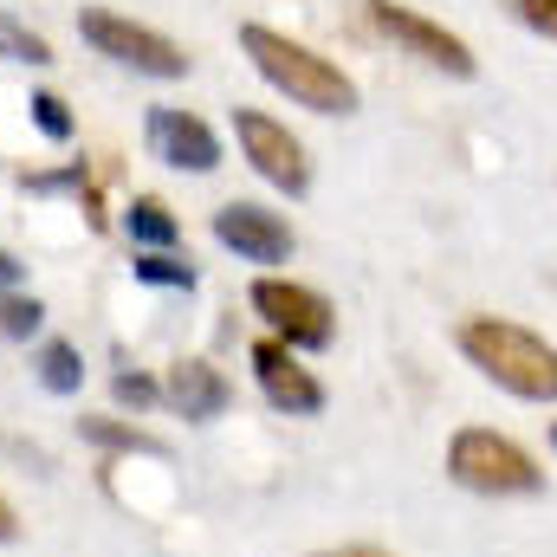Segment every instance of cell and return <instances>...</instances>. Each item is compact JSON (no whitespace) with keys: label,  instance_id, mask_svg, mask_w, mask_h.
<instances>
[{"label":"cell","instance_id":"cell-1","mask_svg":"<svg viewBox=\"0 0 557 557\" xmlns=\"http://www.w3.org/2000/svg\"><path fill=\"white\" fill-rule=\"evenodd\" d=\"M240 52L253 59V72L273 85L278 98H292L298 111H318V117H350V111H357V85H350V72L331 65L324 52H311V46H298V39L273 33V26L247 20V26H240Z\"/></svg>","mask_w":557,"mask_h":557},{"label":"cell","instance_id":"cell-2","mask_svg":"<svg viewBox=\"0 0 557 557\" xmlns=\"http://www.w3.org/2000/svg\"><path fill=\"white\" fill-rule=\"evenodd\" d=\"M454 344H460V357H467L480 376H493L499 389H512V396H525V403H557V350L539 331H525V324H512V318H467V324L454 331Z\"/></svg>","mask_w":557,"mask_h":557},{"label":"cell","instance_id":"cell-3","mask_svg":"<svg viewBox=\"0 0 557 557\" xmlns=\"http://www.w3.org/2000/svg\"><path fill=\"white\" fill-rule=\"evenodd\" d=\"M447 473H454L467 493H493V499H512V493H539V486H545L539 460H532L519 441L493 434V428H460L454 447H447Z\"/></svg>","mask_w":557,"mask_h":557},{"label":"cell","instance_id":"cell-4","mask_svg":"<svg viewBox=\"0 0 557 557\" xmlns=\"http://www.w3.org/2000/svg\"><path fill=\"white\" fill-rule=\"evenodd\" d=\"M78 33H85L91 52H104L111 65H124V72H137V78H188V52H182L169 33L137 26V20H124V13H111V7H85V13H78Z\"/></svg>","mask_w":557,"mask_h":557},{"label":"cell","instance_id":"cell-5","mask_svg":"<svg viewBox=\"0 0 557 557\" xmlns=\"http://www.w3.org/2000/svg\"><path fill=\"white\" fill-rule=\"evenodd\" d=\"M357 7H363L370 33H383L389 46H403L421 65H434V72H447V78H473V72H480L473 46H467L460 33H447L441 20H428V13L403 7V0H357Z\"/></svg>","mask_w":557,"mask_h":557},{"label":"cell","instance_id":"cell-6","mask_svg":"<svg viewBox=\"0 0 557 557\" xmlns=\"http://www.w3.org/2000/svg\"><path fill=\"white\" fill-rule=\"evenodd\" d=\"M253 311L273 324V337L285 350H324L331 344V298L311 292V285H292V278H253Z\"/></svg>","mask_w":557,"mask_h":557},{"label":"cell","instance_id":"cell-7","mask_svg":"<svg viewBox=\"0 0 557 557\" xmlns=\"http://www.w3.org/2000/svg\"><path fill=\"white\" fill-rule=\"evenodd\" d=\"M234 137H240V156L253 162V175L260 182H273L278 195H305L311 188V162H305V143L292 137L278 117L267 111H234Z\"/></svg>","mask_w":557,"mask_h":557},{"label":"cell","instance_id":"cell-8","mask_svg":"<svg viewBox=\"0 0 557 557\" xmlns=\"http://www.w3.org/2000/svg\"><path fill=\"white\" fill-rule=\"evenodd\" d=\"M214 240H221L227 253L253 260V267L292 260V227H285V214L260 208V201H227V208L214 214Z\"/></svg>","mask_w":557,"mask_h":557},{"label":"cell","instance_id":"cell-9","mask_svg":"<svg viewBox=\"0 0 557 557\" xmlns=\"http://www.w3.org/2000/svg\"><path fill=\"white\" fill-rule=\"evenodd\" d=\"M253 383L260 396L273 403L278 416H318L324 409V383L298 363V350H285L278 337H260L253 344Z\"/></svg>","mask_w":557,"mask_h":557},{"label":"cell","instance_id":"cell-10","mask_svg":"<svg viewBox=\"0 0 557 557\" xmlns=\"http://www.w3.org/2000/svg\"><path fill=\"white\" fill-rule=\"evenodd\" d=\"M149 149L169 169H188V175H214L221 169V137L195 111H175V104H156L149 111Z\"/></svg>","mask_w":557,"mask_h":557},{"label":"cell","instance_id":"cell-11","mask_svg":"<svg viewBox=\"0 0 557 557\" xmlns=\"http://www.w3.org/2000/svg\"><path fill=\"white\" fill-rule=\"evenodd\" d=\"M162 396H169V403H175L188 421H214V416H227V403H234V383H227L214 363L188 357V363H175V370H169Z\"/></svg>","mask_w":557,"mask_h":557},{"label":"cell","instance_id":"cell-12","mask_svg":"<svg viewBox=\"0 0 557 557\" xmlns=\"http://www.w3.org/2000/svg\"><path fill=\"white\" fill-rule=\"evenodd\" d=\"M124 234L137 240V253H169L175 240H182V227H175V214L156 201V195H137L131 208H124Z\"/></svg>","mask_w":557,"mask_h":557},{"label":"cell","instance_id":"cell-13","mask_svg":"<svg viewBox=\"0 0 557 557\" xmlns=\"http://www.w3.org/2000/svg\"><path fill=\"white\" fill-rule=\"evenodd\" d=\"M33 370H39V383H46L52 396H72V389L85 383V363H78V350H72L65 337L39 344V363H33Z\"/></svg>","mask_w":557,"mask_h":557},{"label":"cell","instance_id":"cell-14","mask_svg":"<svg viewBox=\"0 0 557 557\" xmlns=\"http://www.w3.org/2000/svg\"><path fill=\"white\" fill-rule=\"evenodd\" d=\"M0 59H20V65H52V46H46V33H33V26H20L13 13H0Z\"/></svg>","mask_w":557,"mask_h":557},{"label":"cell","instance_id":"cell-15","mask_svg":"<svg viewBox=\"0 0 557 557\" xmlns=\"http://www.w3.org/2000/svg\"><path fill=\"white\" fill-rule=\"evenodd\" d=\"M85 441H91V447H117V454H162V441H156V434L124 428V421H91V416H85Z\"/></svg>","mask_w":557,"mask_h":557},{"label":"cell","instance_id":"cell-16","mask_svg":"<svg viewBox=\"0 0 557 557\" xmlns=\"http://www.w3.org/2000/svg\"><path fill=\"white\" fill-rule=\"evenodd\" d=\"M46 324V305L26 292H0V337H33Z\"/></svg>","mask_w":557,"mask_h":557},{"label":"cell","instance_id":"cell-17","mask_svg":"<svg viewBox=\"0 0 557 557\" xmlns=\"http://www.w3.org/2000/svg\"><path fill=\"white\" fill-rule=\"evenodd\" d=\"M143 285H169V292H195V267H182L175 253H137Z\"/></svg>","mask_w":557,"mask_h":557},{"label":"cell","instance_id":"cell-18","mask_svg":"<svg viewBox=\"0 0 557 557\" xmlns=\"http://www.w3.org/2000/svg\"><path fill=\"white\" fill-rule=\"evenodd\" d=\"M26 111H33V124H39L52 143L72 137V104H65L59 91H33V104H26Z\"/></svg>","mask_w":557,"mask_h":557},{"label":"cell","instance_id":"cell-19","mask_svg":"<svg viewBox=\"0 0 557 557\" xmlns=\"http://www.w3.org/2000/svg\"><path fill=\"white\" fill-rule=\"evenodd\" d=\"M499 7H506L519 26H532L539 39H552L557 46V0H499Z\"/></svg>","mask_w":557,"mask_h":557},{"label":"cell","instance_id":"cell-20","mask_svg":"<svg viewBox=\"0 0 557 557\" xmlns=\"http://www.w3.org/2000/svg\"><path fill=\"white\" fill-rule=\"evenodd\" d=\"M111 396H117L124 409H149V403L162 396V383H149L143 370H117V376H111Z\"/></svg>","mask_w":557,"mask_h":557},{"label":"cell","instance_id":"cell-21","mask_svg":"<svg viewBox=\"0 0 557 557\" xmlns=\"http://www.w3.org/2000/svg\"><path fill=\"white\" fill-rule=\"evenodd\" d=\"M13 285H20V260L0 247V292H13Z\"/></svg>","mask_w":557,"mask_h":557},{"label":"cell","instance_id":"cell-22","mask_svg":"<svg viewBox=\"0 0 557 557\" xmlns=\"http://www.w3.org/2000/svg\"><path fill=\"white\" fill-rule=\"evenodd\" d=\"M13 539H20V519H13V506L0 499V545H13Z\"/></svg>","mask_w":557,"mask_h":557},{"label":"cell","instance_id":"cell-23","mask_svg":"<svg viewBox=\"0 0 557 557\" xmlns=\"http://www.w3.org/2000/svg\"><path fill=\"white\" fill-rule=\"evenodd\" d=\"M311 557H389V552H376V545H344V552H311Z\"/></svg>","mask_w":557,"mask_h":557},{"label":"cell","instance_id":"cell-24","mask_svg":"<svg viewBox=\"0 0 557 557\" xmlns=\"http://www.w3.org/2000/svg\"><path fill=\"white\" fill-rule=\"evenodd\" d=\"M552 447H557V434H552Z\"/></svg>","mask_w":557,"mask_h":557}]
</instances>
